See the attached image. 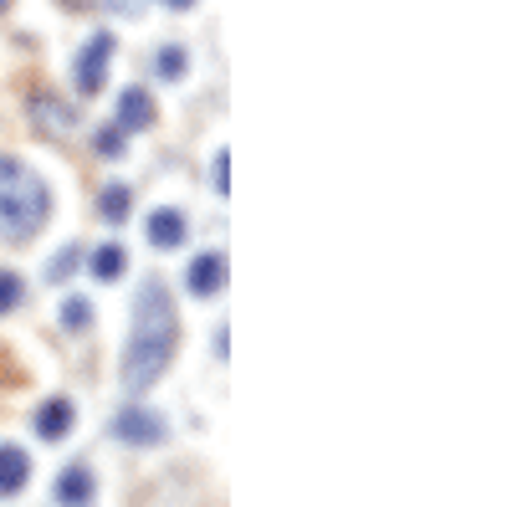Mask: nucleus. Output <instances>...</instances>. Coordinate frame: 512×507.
Instances as JSON below:
<instances>
[{"instance_id":"aec40b11","label":"nucleus","mask_w":512,"mask_h":507,"mask_svg":"<svg viewBox=\"0 0 512 507\" xmlns=\"http://www.w3.org/2000/svg\"><path fill=\"white\" fill-rule=\"evenodd\" d=\"M98 6H103V11H113V16H139V11L149 6V0H98Z\"/></svg>"},{"instance_id":"a211bd4d","label":"nucleus","mask_w":512,"mask_h":507,"mask_svg":"<svg viewBox=\"0 0 512 507\" xmlns=\"http://www.w3.org/2000/svg\"><path fill=\"white\" fill-rule=\"evenodd\" d=\"M93 149L103 154V159H123L128 149H123V129H118V123H108V129H98L93 134Z\"/></svg>"},{"instance_id":"f03ea898","label":"nucleus","mask_w":512,"mask_h":507,"mask_svg":"<svg viewBox=\"0 0 512 507\" xmlns=\"http://www.w3.org/2000/svg\"><path fill=\"white\" fill-rule=\"evenodd\" d=\"M52 216V190L16 154H0V236L31 241Z\"/></svg>"},{"instance_id":"6e6552de","label":"nucleus","mask_w":512,"mask_h":507,"mask_svg":"<svg viewBox=\"0 0 512 507\" xmlns=\"http://www.w3.org/2000/svg\"><path fill=\"white\" fill-rule=\"evenodd\" d=\"M72 426H77V405H72L67 395H52V400L36 405V436L47 441V446H52V441H67Z\"/></svg>"},{"instance_id":"4468645a","label":"nucleus","mask_w":512,"mask_h":507,"mask_svg":"<svg viewBox=\"0 0 512 507\" xmlns=\"http://www.w3.org/2000/svg\"><path fill=\"white\" fill-rule=\"evenodd\" d=\"M57 323H62L67 333H88V328H93V303H88V298H67V303L57 308Z\"/></svg>"},{"instance_id":"412c9836","label":"nucleus","mask_w":512,"mask_h":507,"mask_svg":"<svg viewBox=\"0 0 512 507\" xmlns=\"http://www.w3.org/2000/svg\"><path fill=\"white\" fill-rule=\"evenodd\" d=\"M164 6H169V11H190V6H195V0H164Z\"/></svg>"},{"instance_id":"f257e3e1","label":"nucleus","mask_w":512,"mask_h":507,"mask_svg":"<svg viewBox=\"0 0 512 507\" xmlns=\"http://www.w3.org/2000/svg\"><path fill=\"white\" fill-rule=\"evenodd\" d=\"M180 344V318H175V298L159 277H144L134 292V328H128V354H123V390L144 395L154 390L169 359Z\"/></svg>"},{"instance_id":"ddd939ff","label":"nucleus","mask_w":512,"mask_h":507,"mask_svg":"<svg viewBox=\"0 0 512 507\" xmlns=\"http://www.w3.org/2000/svg\"><path fill=\"white\" fill-rule=\"evenodd\" d=\"M31 113H36V123H41V129H57V134L77 123V113H72L67 103H57V98H41V93L31 98Z\"/></svg>"},{"instance_id":"423d86ee","label":"nucleus","mask_w":512,"mask_h":507,"mask_svg":"<svg viewBox=\"0 0 512 507\" xmlns=\"http://www.w3.org/2000/svg\"><path fill=\"white\" fill-rule=\"evenodd\" d=\"M154 118H159L154 93L139 88V82H128V88L118 93V129L123 134H144V129H154Z\"/></svg>"},{"instance_id":"9b49d317","label":"nucleus","mask_w":512,"mask_h":507,"mask_svg":"<svg viewBox=\"0 0 512 507\" xmlns=\"http://www.w3.org/2000/svg\"><path fill=\"white\" fill-rule=\"evenodd\" d=\"M128 210H134V185L113 180V185L98 190V216H103L108 226H123V221H128Z\"/></svg>"},{"instance_id":"dca6fc26","label":"nucleus","mask_w":512,"mask_h":507,"mask_svg":"<svg viewBox=\"0 0 512 507\" xmlns=\"http://www.w3.org/2000/svg\"><path fill=\"white\" fill-rule=\"evenodd\" d=\"M21 303H26V282H21V272H0V318L16 313Z\"/></svg>"},{"instance_id":"39448f33","label":"nucleus","mask_w":512,"mask_h":507,"mask_svg":"<svg viewBox=\"0 0 512 507\" xmlns=\"http://www.w3.org/2000/svg\"><path fill=\"white\" fill-rule=\"evenodd\" d=\"M93 497H98V477H93V467L72 461V467L57 472V482H52V502H57V507H93Z\"/></svg>"},{"instance_id":"f3484780","label":"nucleus","mask_w":512,"mask_h":507,"mask_svg":"<svg viewBox=\"0 0 512 507\" xmlns=\"http://www.w3.org/2000/svg\"><path fill=\"white\" fill-rule=\"evenodd\" d=\"M185 67H190V52H185V47H159V62H154V72H159L164 82L185 77Z\"/></svg>"},{"instance_id":"2eb2a0df","label":"nucleus","mask_w":512,"mask_h":507,"mask_svg":"<svg viewBox=\"0 0 512 507\" xmlns=\"http://www.w3.org/2000/svg\"><path fill=\"white\" fill-rule=\"evenodd\" d=\"M77 262H82V246L77 241H67L57 257H47V282H67L72 272H77Z\"/></svg>"},{"instance_id":"1a4fd4ad","label":"nucleus","mask_w":512,"mask_h":507,"mask_svg":"<svg viewBox=\"0 0 512 507\" xmlns=\"http://www.w3.org/2000/svg\"><path fill=\"white\" fill-rule=\"evenodd\" d=\"M226 251H200V257L190 262V272H185V287L195 292V298H216V292L226 287Z\"/></svg>"},{"instance_id":"20e7f679","label":"nucleus","mask_w":512,"mask_h":507,"mask_svg":"<svg viewBox=\"0 0 512 507\" xmlns=\"http://www.w3.org/2000/svg\"><path fill=\"white\" fill-rule=\"evenodd\" d=\"M113 436H118L123 446H164V441H169V420H164L159 410L139 405V400H128V405L113 415Z\"/></svg>"},{"instance_id":"6ab92c4d","label":"nucleus","mask_w":512,"mask_h":507,"mask_svg":"<svg viewBox=\"0 0 512 507\" xmlns=\"http://www.w3.org/2000/svg\"><path fill=\"white\" fill-rule=\"evenodd\" d=\"M210 180H216V195H231V149H216V164H210Z\"/></svg>"},{"instance_id":"f8f14e48","label":"nucleus","mask_w":512,"mask_h":507,"mask_svg":"<svg viewBox=\"0 0 512 507\" xmlns=\"http://www.w3.org/2000/svg\"><path fill=\"white\" fill-rule=\"evenodd\" d=\"M88 272L98 277V282H118L123 272H128V257H123V246H93V257H88Z\"/></svg>"},{"instance_id":"7ed1b4c3","label":"nucleus","mask_w":512,"mask_h":507,"mask_svg":"<svg viewBox=\"0 0 512 507\" xmlns=\"http://www.w3.org/2000/svg\"><path fill=\"white\" fill-rule=\"evenodd\" d=\"M113 31H93L88 47L77 52V67H72V82H77V98H98L108 88V62H113Z\"/></svg>"},{"instance_id":"9d476101","label":"nucleus","mask_w":512,"mask_h":507,"mask_svg":"<svg viewBox=\"0 0 512 507\" xmlns=\"http://www.w3.org/2000/svg\"><path fill=\"white\" fill-rule=\"evenodd\" d=\"M26 482H31V456H26V446L0 441V497L26 492Z\"/></svg>"},{"instance_id":"0eeeda50","label":"nucleus","mask_w":512,"mask_h":507,"mask_svg":"<svg viewBox=\"0 0 512 507\" xmlns=\"http://www.w3.org/2000/svg\"><path fill=\"white\" fill-rule=\"evenodd\" d=\"M144 236H149V246H159V251H175V246H185V236H190L185 210H175V205H159V210H149Z\"/></svg>"}]
</instances>
